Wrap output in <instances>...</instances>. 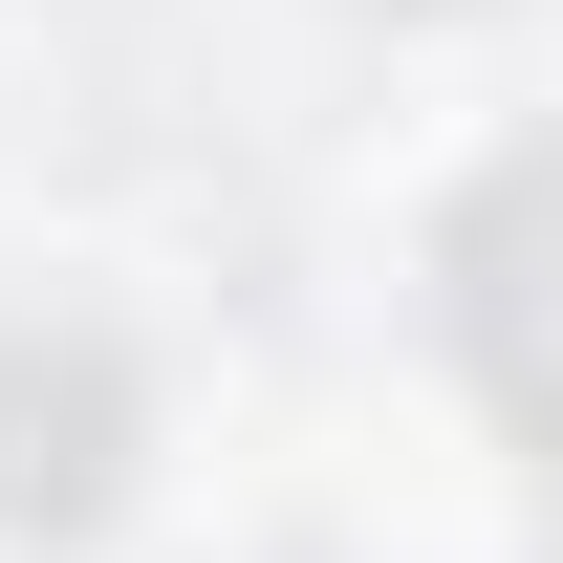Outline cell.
Masks as SVG:
<instances>
[{
  "mask_svg": "<svg viewBox=\"0 0 563 563\" xmlns=\"http://www.w3.org/2000/svg\"><path fill=\"white\" fill-rule=\"evenodd\" d=\"M433 282H455V368L498 390V433L563 455V131H520L477 196H455V261Z\"/></svg>",
  "mask_w": 563,
  "mask_h": 563,
  "instance_id": "6da1fadb",
  "label": "cell"
},
{
  "mask_svg": "<svg viewBox=\"0 0 563 563\" xmlns=\"http://www.w3.org/2000/svg\"><path fill=\"white\" fill-rule=\"evenodd\" d=\"M109 455H131V368L87 347H0V542H22V520H44V542H66L87 498H109Z\"/></svg>",
  "mask_w": 563,
  "mask_h": 563,
  "instance_id": "7a4b0ae2",
  "label": "cell"
}]
</instances>
